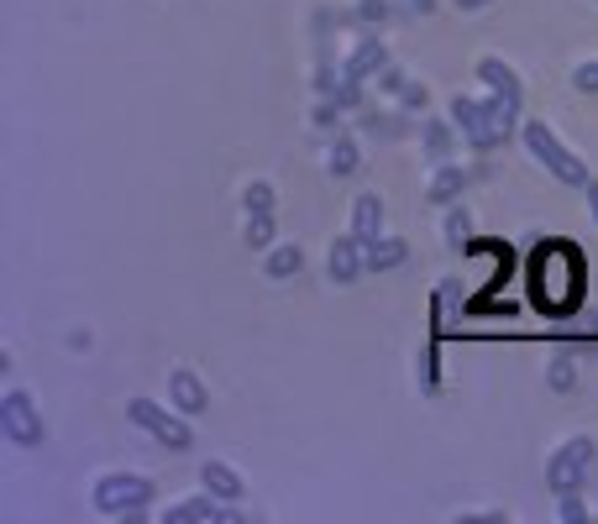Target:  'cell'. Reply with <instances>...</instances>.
Masks as SVG:
<instances>
[{"instance_id": "6da1fadb", "label": "cell", "mask_w": 598, "mask_h": 524, "mask_svg": "<svg viewBox=\"0 0 598 524\" xmlns=\"http://www.w3.org/2000/svg\"><path fill=\"white\" fill-rule=\"evenodd\" d=\"M447 116L456 121V132H462V147H473V152H494L504 147L509 137H520V105L504 95H473V90H456L447 100Z\"/></svg>"}, {"instance_id": "7a4b0ae2", "label": "cell", "mask_w": 598, "mask_h": 524, "mask_svg": "<svg viewBox=\"0 0 598 524\" xmlns=\"http://www.w3.org/2000/svg\"><path fill=\"white\" fill-rule=\"evenodd\" d=\"M158 503V482L147 472H126V467H111L90 482V509L100 520H147Z\"/></svg>"}, {"instance_id": "3957f363", "label": "cell", "mask_w": 598, "mask_h": 524, "mask_svg": "<svg viewBox=\"0 0 598 524\" xmlns=\"http://www.w3.org/2000/svg\"><path fill=\"white\" fill-rule=\"evenodd\" d=\"M520 147H526L530 163L546 168L556 184H567V190H588V179H594V173H588V163H583L573 147L556 137V126H546L541 116H526V121H520Z\"/></svg>"}, {"instance_id": "277c9868", "label": "cell", "mask_w": 598, "mask_h": 524, "mask_svg": "<svg viewBox=\"0 0 598 524\" xmlns=\"http://www.w3.org/2000/svg\"><path fill=\"white\" fill-rule=\"evenodd\" d=\"M126 420L143 430V435H153L158 446H168V452H190V446H194L190 414H184V409H173V405H158V399H147V394L126 399Z\"/></svg>"}, {"instance_id": "5b68a950", "label": "cell", "mask_w": 598, "mask_h": 524, "mask_svg": "<svg viewBox=\"0 0 598 524\" xmlns=\"http://www.w3.org/2000/svg\"><path fill=\"white\" fill-rule=\"evenodd\" d=\"M598 462V441L594 435H562L556 446L546 452V488L551 493H573L588 482Z\"/></svg>"}, {"instance_id": "8992f818", "label": "cell", "mask_w": 598, "mask_h": 524, "mask_svg": "<svg viewBox=\"0 0 598 524\" xmlns=\"http://www.w3.org/2000/svg\"><path fill=\"white\" fill-rule=\"evenodd\" d=\"M0 435H5L11 446H22V452H32V446L48 441L43 409H37V399H32L26 388H5V394H0Z\"/></svg>"}, {"instance_id": "52a82bcc", "label": "cell", "mask_w": 598, "mask_h": 524, "mask_svg": "<svg viewBox=\"0 0 598 524\" xmlns=\"http://www.w3.org/2000/svg\"><path fill=\"white\" fill-rule=\"evenodd\" d=\"M158 520L163 524H237L241 509L232 499H216L211 488H200V493H184V499H168L158 509Z\"/></svg>"}, {"instance_id": "ba28073f", "label": "cell", "mask_w": 598, "mask_h": 524, "mask_svg": "<svg viewBox=\"0 0 598 524\" xmlns=\"http://www.w3.org/2000/svg\"><path fill=\"white\" fill-rule=\"evenodd\" d=\"M388 64H394V58H388V43H383V32H379V26H362L358 43H352V48H347V58H341V73L368 84V79H373L379 69H388Z\"/></svg>"}, {"instance_id": "9c48e42d", "label": "cell", "mask_w": 598, "mask_h": 524, "mask_svg": "<svg viewBox=\"0 0 598 524\" xmlns=\"http://www.w3.org/2000/svg\"><path fill=\"white\" fill-rule=\"evenodd\" d=\"M362 273H368V241L352 237V231L331 237V247H326V278L347 288V284H358Z\"/></svg>"}, {"instance_id": "30bf717a", "label": "cell", "mask_w": 598, "mask_h": 524, "mask_svg": "<svg viewBox=\"0 0 598 524\" xmlns=\"http://www.w3.org/2000/svg\"><path fill=\"white\" fill-rule=\"evenodd\" d=\"M473 79H478L488 95H504V100H515V105H526V73L515 69L509 58H499V53H483L478 64H473Z\"/></svg>"}, {"instance_id": "8fae6325", "label": "cell", "mask_w": 598, "mask_h": 524, "mask_svg": "<svg viewBox=\"0 0 598 524\" xmlns=\"http://www.w3.org/2000/svg\"><path fill=\"white\" fill-rule=\"evenodd\" d=\"M168 405L184 409V414L194 420V414H205V409H211V388H205V378H200L194 367L179 362V367H168Z\"/></svg>"}, {"instance_id": "7c38bea8", "label": "cell", "mask_w": 598, "mask_h": 524, "mask_svg": "<svg viewBox=\"0 0 598 524\" xmlns=\"http://www.w3.org/2000/svg\"><path fill=\"white\" fill-rule=\"evenodd\" d=\"M462 147V132H456L452 116H420V158L426 163H447Z\"/></svg>"}, {"instance_id": "4fadbf2b", "label": "cell", "mask_w": 598, "mask_h": 524, "mask_svg": "<svg viewBox=\"0 0 598 524\" xmlns=\"http://www.w3.org/2000/svg\"><path fill=\"white\" fill-rule=\"evenodd\" d=\"M473 184V168L447 158V163H431V179H426V205H452L462 200V190Z\"/></svg>"}, {"instance_id": "5bb4252c", "label": "cell", "mask_w": 598, "mask_h": 524, "mask_svg": "<svg viewBox=\"0 0 598 524\" xmlns=\"http://www.w3.org/2000/svg\"><path fill=\"white\" fill-rule=\"evenodd\" d=\"M200 488H211L216 499H232V503L247 499V477H241L232 462H221V456H205V462H200Z\"/></svg>"}, {"instance_id": "9a60e30c", "label": "cell", "mask_w": 598, "mask_h": 524, "mask_svg": "<svg viewBox=\"0 0 598 524\" xmlns=\"http://www.w3.org/2000/svg\"><path fill=\"white\" fill-rule=\"evenodd\" d=\"M300 273H305V247L279 237L263 252V278H268V284H284V278H300Z\"/></svg>"}, {"instance_id": "2e32d148", "label": "cell", "mask_w": 598, "mask_h": 524, "mask_svg": "<svg viewBox=\"0 0 598 524\" xmlns=\"http://www.w3.org/2000/svg\"><path fill=\"white\" fill-rule=\"evenodd\" d=\"M358 168H362V143L341 126L331 143H326V173H331V179H352Z\"/></svg>"}, {"instance_id": "e0dca14e", "label": "cell", "mask_w": 598, "mask_h": 524, "mask_svg": "<svg viewBox=\"0 0 598 524\" xmlns=\"http://www.w3.org/2000/svg\"><path fill=\"white\" fill-rule=\"evenodd\" d=\"M347 231L362 241L383 237V194L379 190H362L358 200H352V220H347Z\"/></svg>"}, {"instance_id": "ac0fdd59", "label": "cell", "mask_w": 598, "mask_h": 524, "mask_svg": "<svg viewBox=\"0 0 598 524\" xmlns=\"http://www.w3.org/2000/svg\"><path fill=\"white\" fill-rule=\"evenodd\" d=\"M409 262V241L405 237H373L368 241V273H394V267H405Z\"/></svg>"}, {"instance_id": "d6986e66", "label": "cell", "mask_w": 598, "mask_h": 524, "mask_svg": "<svg viewBox=\"0 0 598 524\" xmlns=\"http://www.w3.org/2000/svg\"><path fill=\"white\" fill-rule=\"evenodd\" d=\"M241 241L252 252H268L279 241V210H241Z\"/></svg>"}, {"instance_id": "ffe728a7", "label": "cell", "mask_w": 598, "mask_h": 524, "mask_svg": "<svg viewBox=\"0 0 598 524\" xmlns=\"http://www.w3.org/2000/svg\"><path fill=\"white\" fill-rule=\"evenodd\" d=\"M441 241H447L452 252H462V247L473 241V215L462 210V200H452V205H447V215H441Z\"/></svg>"}, {"instance_id": "44dd1931", "label": "cell", "mask_w": 598, "mask_h": 524, "mask_svg": "<svg viewBox=\"0 0 598 524\" xmlns=\"http://www.w3.org/2000/svg\"><path fill=\"white\" fill-rule=\"evenodd\" d=\"M409 126V111L399 105V111H362V132L368 137H399Z\"/></svg>"}, {"instance_id": "7402d4cb", "label": "cell", "mask_w": 598, "mask_h": 524, "mask_svg": "<svg viewBox=\"0 0 598 524\" xmlns=\"http://www.w3.org/2000/svg\"><path fill=\"white\" fill-rule=\"evenodd\" d=\"M394 16H399V5H394V0H352V22H358V26H379V32H383Z\"/></svg>"}, {"instance_id": "603a6c76", "label": "cell", "mask_w": 598, "mask_h": 524, "mask_svg": "<svg viewBox=\"0 0 598 524\" xmlns=\"http://www.w3.org/2000/svg\"><path fill=\"white\" fill-rule=\"evenodd\" d=\"M546 388H551V394H573V388H577V362H573V352H556V357L546 362Z\"/></svg>"}, {"instance_id": "cb8c5ba5", "label": "cell", "mask_w": 598, "mask_h": 524, "mask_svg": "<svg viewBox=\"0 0 598 524\" xmlns=\"http://www.w3.org/2000/svg\"><path fill=\"white\" fill-rule=\"evenodd\" d=\"M241 210H279V190H273V179H247V190H241Z\"/></svg>"}, {"instance_id": "d4e9b609", "label": "cell", "mask_w": 598, "mask_h": 524, "mask_svg": "<svg viewBox=\"0 0 598 524\" xmlns=\"http://www.w3.org/2000/svg\"><path fill=\"white\" fill-rule=\"evenodd\" d=\"M341 116H347V111H341L336 100L315 95V105H311V126H315V132H326V137H336V132H341Z\"/></svg>"}, {"instance_id": "484cf974", "label": "cell", "mask_w": 598, "mask_h": 524, "mask_svg": "<svg viewBox=\"0 0 598 524\" xmlns=\"http://www.w3.org/2000/svg\"><path fill=\"white\" fill-rule=\"evenodd\" d=\"M556 520H562V524H588V520H594V514H588V499H583V488L556 493Z\"/></svg>"}, {"instance_id": "4316f807", "label": "cell", "mask_w": 598, "mask_h": 524, "mask_svg": "<svg viewBox=\"0 0 598 524\" xmlns=\"http://www.w3.org/2000/svg\"><path fill=\"white\" fill-rule=\"evenodd\" d=\"M567 84H573L577 95H598V58H577L573 73H567Z\"/></svg>"}, {"instance_id": "83f0119b", "label": "cell", "mask_w": 598, "mask_h": 524, "mask_svg": "<svg viewBox=\"0 0 598 524\" xmlns=\"http://www.w3.org/2000/svg\"><path fill=\"white\" fill-rule=\"evenodd\" d=\"M373 84H379V95L399 100V95H405V84H409V73L399 69V64H388V69H379V73H373Z\"/></svg>"}, {"instance_id": "f1b7e54d", "label": "cell", "mask_w": 598, "mask_h": 524, "mask_svg": "<svg viewBox=\"0 0 598 524\" xmlns=\"http://www.w3.org/2000/svg\"><path fill=\"white\" fill-rule=\"evenodd\" d=\"M399 105H405L409 116H415V111L426 116V105H431V90H426L420 79H409V84H405V95H399Z\"/></svg>"}, {"instance_id": "f546056e", "label": "cell", "mask_w": 598, "mask_h": 524, "mask_svg": "<svg viewBox=\"0 0 598 524\" xmlns=\"http://www.w3.org/2000/svg\"><path fill=\"white\" fill-rule=\"evenodd\" d=\"M64 346H69L74 357H79V352L90 357V352H95V331H90V326H74V331L64 335Z\"/></svg>"}, {"instance_id": "4dcf8cb0", "label": "cell", "mask_w": 598, "mask_h": 524, "mask_svg": "<svg viewBox=\"0 0 598 524\" xmlns=\"http://www.w3.org/2000/svg\"><path fill=\"white\" fill-rule=\"evenodd\" d=\"M456 524H509V509H478V514H456Z\"/></svg>"}, {"instance_id": "1f68e13d", "label": "cell", "mask_w": 598, "mask_h": 524, "mask_svg": "<svg viewBox=\"0 0 598 524\" xmlns=\"http://www.w3.org/2000/svg\"><path fill=\"white\" fill-rule=\"evenodd\" d=\"M452 5L462 11V16H483V11H488L494 0H452Z\"/></svg>"}, {"instance_id": "d6a6232c", "label": "cell", "mask_w": 598, "mask_h": 524, "mask_svg": "<svg viewBox=\"0 0 598 524\" xmlns=\"http://www.w3.org/2000/svg\"><path fill=\"white\" fill-rule=\"evenodd\" d=\"M441 0H405V11H415V16H431Z\"/></svg>"}, {"instance_id": "836d02e7", "label": "cell", "mask_w": 598, "mask_h": 524, "mask_svg": "<svg viewBox=\"0 0 598 524\" xmlns=\"http://www.w3.org/2000/svg\"><path fill=\"white\" fill-rule=\"evenodd\" d=\"M11 367H16V352H11V346H0V378H11Z\"/></svg>"}, {"instance_id": "e575fe53", "label": "cell", "mask_w": 598, "mask_h": 524, "mask_svg": "<svg viewBox=\"0 0 598 524\" xmlns=\"http://www.w3.org/2000/svg\"><path fill=\"white\" fill-rule=\"evenodd\" d=\"M583 194H588V215H594V226H598V179H588V190Z\"/></svg>"}, {"instance_id": "d590c367", "label": "cell", "mask_w": 598, "mask_h": 524, "mask_svg": "<svg viewBox=\"0 0 598 524\" xmlns=\"http://www.w3.org/2000/svg\"><path fill=\"white\" fill-rule=\"evenodd\" d=\"M594 5H598V0H594Z\"/></svg>"}]
</instances>
